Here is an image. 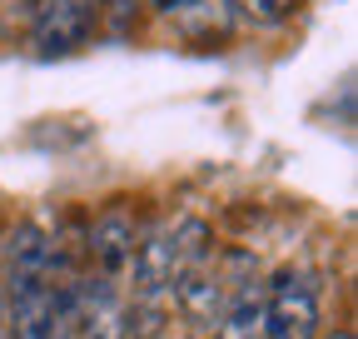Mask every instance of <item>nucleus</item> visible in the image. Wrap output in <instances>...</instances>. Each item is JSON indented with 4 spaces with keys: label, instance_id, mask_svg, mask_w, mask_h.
<instances>
[{
    "label": "nucleus",
    "instance_id": "f257e3e1",
    "mask_svg": "<svg viewBox=\"0 0 358 339\" xmlns=\"http://www.w3.org/2000/svg\"><path fill=\"white\" fill-rule=\"evenodd\" d=\"M264 339H319V279L284 270L264 289Z\"/></svg>",
    "mask_w": 358,
    "mask_h": 339
},
{
    "label": "nucleus",
    "instance_id": "f03ea898",
    "mask_svg": "<svg viewBox=\"0 0 358 339\" xmlns=\"http://www.w3.org/2000/svg\"><path fill=\"white\" fill-rule=\"evenodd\" d=\"M100 15V0H45V6L35 11V55L40 60H60L70 50H80L90 40V25H95Z\"/></svg>",
    "mask_w": 358,
    "mask_h": 339
},
{
    "label": "nucleus",
    "instance_id": "7ed1b4c3",
    "mask_svg": "<svg viewBox=\"0 0 358 339\" xmlns=\"http://www.w3.org/2000/svg\"><path fill=\"white\" fill-rule=\"evenodd\" d=\"M55 279V244L40 225H15L6 240V294Z\"/></svg>",
    "mask_w": 358,
    "mask_h": 339
},
{
    "label": "nucleus",
    "instance_id": "20e7f679",
    "mask_svg": "<svg viewBox=\"0 0 358 339\" xmlns=\"http://www.w3.org/2000/svg\"><path fill=\"white\" fill-rule=\"evenodd\" d=\"M134 240H140V225H134V215H129L124 205L105 209V215L95 220V230H90V260H95V270H100L105 279H115V275L129 265Z\"/></svg>",
    "mask_w": 358,
    "mask_h": 339
},
{
    "label": "nucleus",
    "instance_id": "39448f33",
    "mask_svg": "<svg viewBox=\"0 0 358 339\" xmlns=\"http://www.w3.org/2000/svg\"><path fill=\"white\" fill-rule=\"evenodd\" d=\"M229 6H239V15H249L254 25H279L294 15V0H229Z\"/></svg>",
    "mask_w": 358,
    "mask_h": 339
},
{
    "label": "nucleus",
    "instance_id": "423d86ee",
    "mask_svg": "<svg viewBox=\"0 0 358 339\" xmlns=\"http://www.w3.org/2000/svg\"><path fill=\"white\" fill-rule=\"evenodd\" d=\"M155 6L169 20H179V25H194V20H209L214 15V0H155Z\"/></svg>",
    "mask_w": 358,
    "mask_h": 339
},
{
    "label": "nucleus",
    "instance_id": "0eeeda50",
    "mask_svg": "<svg viewBox=\"0 0 358 339\" xmlns=\"http://www.w3.org/2000/svg\"><path fill=\"white\" fill-rule=\"evenodd\" d=\"M0 339H10V324H6V305H0Z\"/></svg>",
    "mask_w": 358,
    "mask_h": 339
},
{
    "label": "nucleus",
    "instance_id": "6e6552de",
    "mask_svg": "<svg viewBox=\"0 0 358 339\" xmlns=\"http://www.w3.org/2000/svg\"><path fill=\"white\" fill-rule=\"evenodd\" d=\"M294 6H299V0H294Z\"/></svg>",
    "mask_w": 358,
    "mask_h": 339
}]
</instances>
